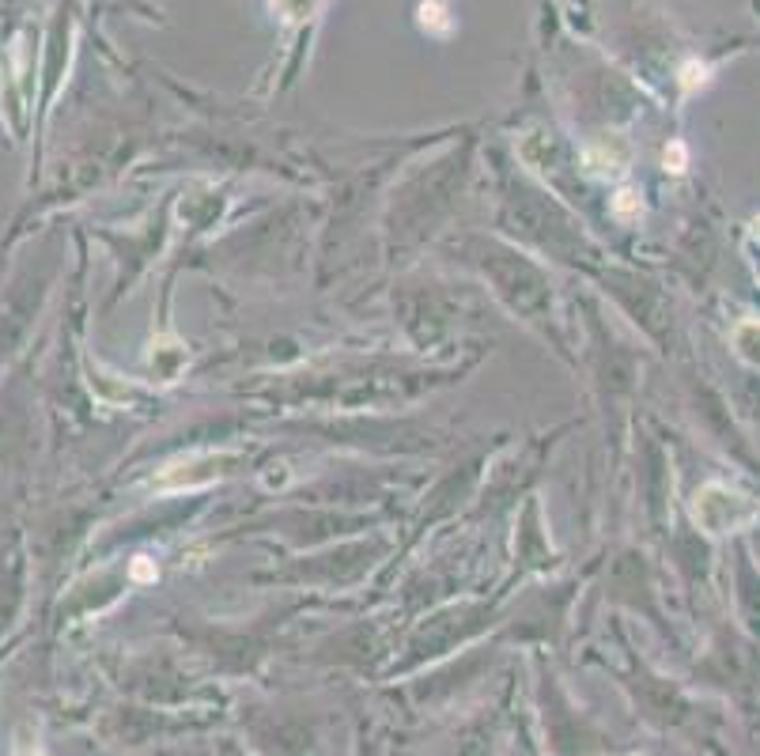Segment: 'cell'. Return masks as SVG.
Masks as SVG:
<instances>
[{"label": "cell", "mask_w": 760, "mask_h": 756, "mask_svg": "<svg viewBox=\"0 0 760 756\" xmlns=\"http://www.w3.org/2000/svg\"><path fill=\"white\" fill-rule=\"evenodd\" d=\"M420 27H424V31H435V35H447L450 19H447L443 0H424V4H420Z\"/></svg>", "instance_id": "1"}, {"label": "cell", "mask_w": 760, "mask_h": 756, "mask_svg": "<svg viewBox=\"0 0 760 756\" xmlns=\"http://www.w3.org/2000/svg\"><path fill=\"white\" fill-rule=\"evenodd\" d=\"M269 4H273L288 23H303V19H311L314 12V0H269Z\"/></svg>", "instance_id": "2"}]
</instances>
